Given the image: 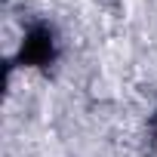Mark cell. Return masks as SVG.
Masks as SVG:
<instances>
[{"label":"cell","instance_id":"6da1fadb","mask_svg":"<svg viewBox=\"0 0 157 157\" xmlns=\"http://www.w3.org/2000/svg\"><path fill=\"white\" fill-rule=\"evenodd\" d=\"M49 52H52V37H49L46 31H31L28 40L22 43V56H25L28 62H34V65L46 62Z\"/></svg>","mask_w":157,"mask_h":157}]
</instances>
